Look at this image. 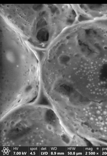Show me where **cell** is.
Wrapping results in <instances>:
<instances>
[{"label":"cell","instance_id":"1","mask_svg":"<svg viewBox=\"0 0 107 156\" xmlns=\"http://www.w3.org/2000/svg\"><path fill=\"white\" fill-rule=\"evenodd\" d=\"M1 26V108L7 113L38 97L41 70L34 48L13 27Z\"/></svg>","mask_w":107,"mask_h":156},{"label":"cell","instance_id":"2","mask_svg":"<svg viewBox=\"0 0 107 156\" xmlns=\"http://www.w3.org/2000/svg\"><path fill=\"white\" fill-rule=\"evenodd\" d=\"M1 119L2 144L63 146L69 143V133L54 110L50 108L44 107L35 128L32 105L15 108Z\"/></svg>","mask_w":107,"mask_h":156},{"label":"cell","instance_id":"3","mask_svg":"<svg viewBox=\"0 0 107 156\" xmlns=\"http://www.w3.org/2000/svg\"><path fill=\"white\" fill-rule=\"evenodd\" d=\"M72 69L83 86L91 82V88L99 82L94 88L104 84L107 90V24L81 33L74 47Z\"/></svg>","mask_w":107,"mask_h":156}]
</instances>
